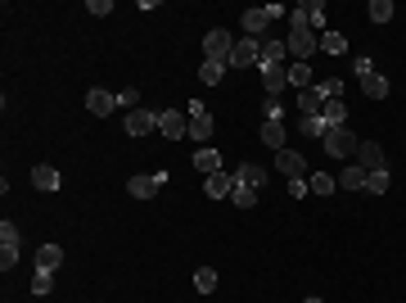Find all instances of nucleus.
<instances>
[{"instance_id":"nucleus-1","label":"nucleus","mask_w":406,"mask_h":303,"mask_svg":"<svg viewBox=\"0 0 406 303\" xmlns=\"http://www.w3.org/2000/svg\"><path fill=\"white\" fill-rule=\"evenodd\" d=\"M285 45H289V54H294V64H307L316 50H321V36L307 27L303 14H294V18H289V41Z\"/></svg>"},{"instance_id":"nucleus-2","label":"nucleus","mask_w":406,"mask_h":303,"mask_svg":"<svg viewBox=\"0 0 406 303\" xmlns=\"http://www.w3.org/2000/svg\"><path fill=\"white\" fill-rule=\"evenodd\" d=\"M230 54H235V36H230L226 27H212V32L203 36V59H208V64H221V68H226Z\"/></svg>"},{"instance_id":"nucleus-3","label":"nucleus","mask_w":406,"mask_h":303,"mask_svg":"<svg viewBox=\"0 0 406 303\" xmlns=\"http://www.w3.org/2000/svg\"><path fill=\"white\" fill-rule=\"evenodd\" d=\"M172 177H167V168H158V172H135L127 177V195L131 200H153V191H163Z\"/></svg>"},{"instance_id":"nucleus-4","label":"nucleus","mask_w":406,"mask_h":303,"mask_svg":"<svg viewBox=\"0 0 406 303\" xmlns=\"http://www.w3.org/2000/svg\"><path fill=\"white\" fill-rule=\"evenodd\" d=\"M321 145H325V154H330V158H347V154H356V145H361V140H356L347 127H330L321 136Z\"/></svg>"},{"instance_id":"nucleus-5","label":"nucleus","mask_w":406,"mask_h":303,"mask_svg":"<svg viewBox=\"0 0 406 303\" xmlns=\"http://www.w3.org/2000/svg\"><path fill=\"white\" fill-rule=\"evenodd\" d=\"M86 113H91V118H113V113H118V96L104 91V87H91L86 91Z\"/></svg>"},{"instance_id":"nucleus-6","label":"nucleus","mask_w":406,"mask_h":303,"mask_svg":"<svg viewBox=\"0 0 406 303\" xmlns=\"http://www.w3.org/2000/svg\"><path fill=\"white\" fill-rule=\"evenodd\" d=\"M158 131H163L167 140H186V136H190V118H186L181 109H163V113H158Z\"/></svg>"},{"instance_id":"nucleus-7","label":"nucleus","mask_w":406,"mask_h":303,"mask_svg":"<svg viewBox=\"0 0 406 303\" xmlns=\"http://www.w3.org/2000/svg\"><path fill=\"white\" fill-rule=\"evenodd\" d=\"M356 163H361L366 172H389V158H384L379 140H361V145H356Z\"/></svg>"},{"instance_id":"nucleus-8","label":"nucleus","mask_w":406,"mask_h":303,"mask_svg":"<svg viewBox=\"0 0 406 303\" xmlns=\"http://www.w3.org/2000/svg\"><path fill=\"white\" fill-rule=\"evenodd\" d=\"M18 263V226L14 222H0V267H14Z\"/></svg>"},{"instance_id":"nucleus-9","label":"nucleus","mask_w":406,"mask_h":303,"mask_svg":"<svg viewBox=\"0 0 406 303\" xmlns=\"http://www.w3.org/2000/svg\"><path fill=\"white\" fill-rule=\"evenodd\" d=\"M257 59H262V45H257V36H244V41H235V54H230V68H253Z\"/></svg>"},{"instance_id":"nucleus-10","label":"nucleus","mask_w":406,"mask_h":303,"mask_svg":"<svg viewBox=\"0 0 406 303\" xmlns=\"http://www.w3.org/2000/svg\"><path fill=\"white\" fill-rule=\"evenodd\" d=\"M262 87H266V96L280 100V91L289 87V64H262Z\"/></svg>"},{"instance_id":"nucleus-11","label":"nucleus","mask_w":406,"mask_h":303,"mask_svg":"<svg viewBox=\"0 0 406 303\" xmlns=\"http://www.w3.org/2000/svg\"><path fill=\"white\" fill-rule=\"evenodd\" d=\"M203 195H208V200H226V195H235V172H212V177H203Z\"/></svg>"},{"instance_id":"nucleus-12","label":"nucleus","mask_w":406,"mask_h":303,"mask_svg":"<svg viewBox=\"0 0 406 303\" xmlns=\"http://www.w3.org/2000/svg\"><path fill=\"white\" fill-rule=\"evenodd\" d=\"M122 127H127V136H149V131L158 127V113H149V109H131Z\"/></svg>"},{"instance_id":"nucleus-13","label":"nucleus","mask_w":406,"mask_h":303,"mask_svg":"<svg viewBox=\"0 0 406 303\" xmlns=\"http://www.w3.org/2000/svg\"><path fill=\"white\" fill-rule=\"evenodd\" d=\"M276 168L289 177V182H294V177H312V172H307V158L298 154V149H280V154H276Z\"/></svg>"},{"instance_id":"nucleus-14","label":"nucleus","mask_w":406,"mask_h":303,"mask_svg":"<svg viewBox=\"0 0 406 303\" xmlns=\"http://www.w3.org/2000/svg\"><path fill=\"white\" fill-rule=\"evenodd\" d=\"M195 168L203 177H212V172H226V154L221 149H212V145H203L199 154H195Z\"/></svg>"},{"instance_id":"nucleus-15","label":"nucleus","mask_w":406,"mask_h":303,"mask_svg":"<svg viewBox=\"0 0 406 303\" xmlns=\"http://www.w3.org/2000/svg\"><path fill=\"white\" fill-rule=\"evenodd\" d=\"M235 186H253V191H266V172L257 163H239L235 168Z\"/></svg>"},{"instance_id":"nucleus-16","label":"nucleus","mask_w":406,"mask_h":303,"mask_svg":"<svg viewBox=\"0 0 406 303\" xmlns=\"http://www.w3.org/2000/svg\"><path fill=\"white\" fill-rule=\"evenodd\" d=\"M262 145L276 149V154H280V149H289V145H285V122H280V118H266V122H262Z\"/></svg>"},{"instance_id":"nucleus-17","label":"nucleus","mask_w":406,"mask_h":303,"mask_svg":"<svg viewBox=\"0 0 406 303\" xmlns=\"http://www.w3.org/2000/svg\"><path fill=\"white\" fill-rule=\"evenodd\" d=\"M63 267V249L59 244H41L36 249V272H59Z\"/></svg>"},{"instance_id":"nucleus-18","label":"nucleus","mask_w":406,"mask_h":303,"mask_svg":"<svg viewBox=\"0 0 406 303\" xmlns=\"http://www.w3.org/2000/svg\"><path fill=\"white\" fill-rule=\"evenodd\" d=\"M32 186H36V191H59V186H63V177L59 172H54V168H32Z\"/></svg>"},{"instance_id":"nucleus-19","label":"nucleus","mask_w":406,"mask_h":303,"mask_svg":"<svg viewBox=\"0 0 406 303\" xmlns=\"http://www.w3.org/2000/svg\"><path fill=\"white\" fill-rule=\"evenodd\" d=\"M338 186H343V191H366V168L361 163L343 168V172H338Z\"/></svg>"},{"instance_id":"nucleus-20","label":"nucleus","mask_w":406,"mask_h":303,"mask_svg":"<svg viewBox=\"0 0 406 303\" xmlns=\"http://www.w3.org/2000/svg\"><path fill=\"white\" fill-rule=\"evenodd\" d=\"M298 109H303V118H321L325 100L316 96V87H312V91H298Z\"/></svg>"},{"instance_id":"nucleus-21","label":"nucleus","mask_w":406,"mask_h":303,"mask_svg":"<svg viewBox=\"0 0 406 303\" xmlns=\"http://www.w3.org/2000/svg\"><path fill=\"white\" fill-rule=\"evenodd\" d=\"M361 91L370 100H384L389 96V77H384V73H370V77H361Z\"/></svg>"},{"instance_id":"nucleus-22","label":"nucleus","mask_w":406,"mask_h":303,"mask_svg":"<svg viewBox=\"0 0 406 303\" xmlns=\"http://www.w3.org/2000/svg\"><path fill=\"white\" fill-rule=\"evenodd\" d=\"M289 87L312 91V64H289Z\"/></svg>"},{"instance_id":"nucleus-23","label":"nucleus","mask_w":406,"mask_h":303,"mask_svg":"<svg viewBox=\"0 0 406 303\" xmlns=\"http://www.w3.org/2000/svg\"><path fill=\"white\" fill-rule=\"evenodd\" d=\"M334 172H312V177H307V191H312V195H334Z\"/></svg>"},{"instance_id":"nucleus-24","label":"nucleus","mask_w":406,"mask_h":303,"mask_svg":"<svg viewBox=\"0 0 406 303\" xmlns=\"http://www.w3.org/2000/svg\"><path fill=\"white\" fill-rule=\"evenodd\" d=\"M321 118L330 122V127H343V122H347V104H343V100H325Z\"/></svg>"},{"instance_id":"nucleus-25","label":"nucleus","mask_w":406,"mask_h":303,"mask_svg":"<svg viewBox=\"0 0 406 303\" xmlns=\"http://www.w3.org/2000/svg\"><path fill=\"white\" fill-rule=\"evenodd\" d=\"M285 59H289L285 41H262V59H257V64H285Z\"/></svg>"},{"instance_id":"nucleus-26","label":"nucleus","mask_w":406,"mask_h":303,"mask_svg":"<svg viewBox=\"0 0 406 303\" xmlns=\"http://www.w3.org/2000/svg\"><path fill=\"white\" fill-rule=\"evenodd\" d=\"M266 23H271V14H266V9H248V14H244V32H248V36H257Z\"/></svg>"},{"instance_id":"nucleus-27","label":"nucleus","mask_w":406,"mask_h":303,"mask_svg":"<svg viewBox=\"0 0 406 303\" xmlns=\"http://www.w3.org/2000/svg\"><path fill=\"white\" fill-rule=\"evenodd\" d=\"M257 200H262V191H253V186H235V195H230L235 208H253Z\"/></svg>"},{"instance_id":"nucleus-28","label":"nucleus","mask_w":406,"mask_h":303,"mask_svg":"<svg viewBox=\"0 0 406 303\" xmlns=\"http://www.w3.org/2000/svg\"><path fill=\"white\" fill-rule=\"evenodd\" d=\"M190 136H195L199 145H208V140H212V113H203V118L190 122Z\"/></svg>"},{"instance_id":"nucleus-29","label":"nucleus","mask_w":406,"mask_h":303,"mask_svg":"<svg viewBox=\"0 0 406 303\" xmlns=\"http://www.w3.org/2000/svg\"><path fill=\"white\" fill-rule=\"evenodd\" d=\"M221 77H226V68H221V64H208V59L199 64V82H203V87H217Z\"/></svg>"},{"instance_id":"nucleus-30","label":"nucleus","mask_w":406,"mask_h":303,"mask_svg":"<svg viewBox=\"0 0 406 303\" xmlns=\"http://www.w3.org/2000/svg\"><path fill=\"white\" fill-rule=\"evenodd\" d=\"M298 131H303V136H312V140H321L325 131H330V122H325V118H303V122H298Z\"/></svg>"},{"instance_id":"nucleus-31","label":"nucleus","mask_w":406,"mask_h":303,"mask_svg":"<svg viewBox=\"0 0 406 303\" xmlns=\"http://www.w3.org/2000/svg\"><path fill=\"white\" fill-rule=\"evenodd\" d=\"M389 186H393L389 172H366V195H384Z\"/></svg>"},{"instance_id":"nucleus-32","label":"nucleus","mask_w":406,"mask_h":303,"mask_svg":"<svg viewBox=\"0 0 406 303\" xmlns=\"http://www.w3.org/2000/svg\"><path fill=\"white\" fill-rule=\"evenodd\" d=\"M195 290H199V295H212V290H217V272H212V267H199L195 272Z\"/></svg>"},{"instance_id":"nucleus-33","label":"nucleus","mask_w":406,"mask_h":303,"mask_svg":"<svg viewBox=\"0 0 406 303\" xmlns=\"http://www.w3.org/2000/svg\"><path fill=\"white\" fill-rule=\"evenodd\" d=\"M321 50H325V54H343V50H347L343 32H321Z\"/></svg>"},{"instance_id":"nucleus-34","label":"nucleus","mask_w":406,"mask_h":303,"mask_svg":"<svg viewBox=\"0 0 406 303\" xmlns=\"http://www.w3.org/2000/svg\"><path fill=\"white\" fill-rule=\"evenodd\" d=\"M366 14H370V23H389V18H393V0H370Z\"/></svg>"},{"instance_id":"nucleus-35","label":"nucleus","mask_w":406,"mask_h":303,"mask_svg":"<svg viewBox=\"0 0 406 303\" xmlns=\"http://www.w3.org/2000/svg\"><path fill=\"white\" fill-rule=\"evenodd\" d=\"M54 290V272H36L32 276V295H50Z\"/></svg>"},{"instance_id":"nucleus-36","label":"nucleus","mask_w":406,"mask_h":303,"mask_svg":"<svg viewBox=\"0 0 406 303\" xmlns=\"http://www.w3.org/2000/svg\"><path fill=\"white\" fill-rule=\"evenodd\" d=\"M118 104H122L127 113H131V109H140V91H135V87H122V91H118Z\"/></svg>"},{"instance_id":"nucleus-37","label":"nucleus","mask_w":406,"mask_h":303,"mask_svg":"<svg viewBox=\"0 0 406 303\" xmlns=\"http://www.w3.org/2000/svg\"><path fill=\"white\" fill-rule=\"evenodd\" d=\"M86 14L104 18V14H113V5H109V0H91V5H86Z\"/></svg>"},{"instance_id":"nucleus-38","label":"nucleus","mask_w":406,"mask_h":303,"mask_svg":"<svg viewBox=\"0 0 406 303\" xmlns=\"http://www.w3.org/2000/svg\"><path fill=\"white\" fill-rule=\"evenodd\" d=\"M289 195H294V200H303V195H312V191H307V177H294V182H289Z\"/></svg>"},{"instance_id":"nucleus-39","label":"nucleus","mask_w":406,"mask_h":303,"mask_svg":"<svg viewBox=\"0 0 406 303\" xmlns=\"http://www.w3.org/2000/svg\"><path fill=\"white\" fill-rule=\"evenodd\" d=\"M370 73H375V64H370V59H366V54H361V59H356V77H370Z\"/></svg>"},{"instance_id":"nucleus-40","label":"nucleus","mask_w":406,"mask_h":303,"mask_svg":"<svg viewBox=\"0 0 406 303\" xmlns=\"http://www.w3.org/2000/svg\"><path fill=\"white\" fill-rule=\"evenodd\" d=\"M303 303H325V299H316V295H312V299H303Z\"/></svg>"}]
</instances>
